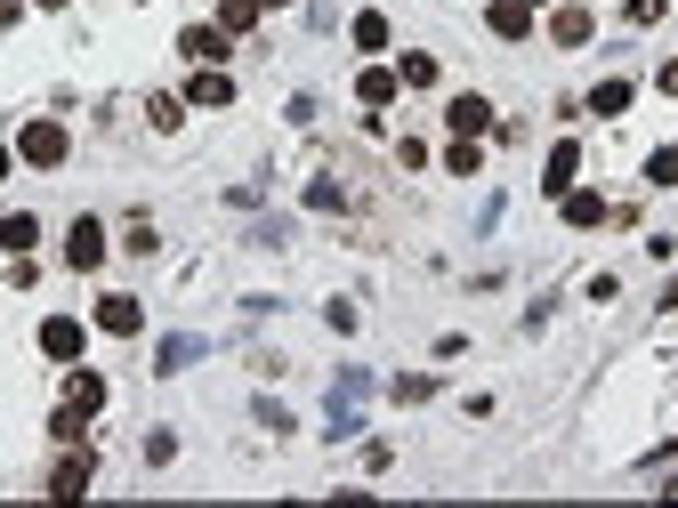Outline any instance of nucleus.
I'll use <instances>...</instances> for the list:
<instances>
[{
	"label": "nucleus",
	"mask_w": 678,
	"mask_h": 508,
	"mask_svg": "<svg viewBox=\"0 0 678 508\" xmlns=\"http://www.w3.org/2000/svg\"><path fill=\"white\" fill-rule=\"evenodd\" d=\"M97 412H106V379H97V372H73V379H66V403L49 412V436H57V444H73Z\"/></svg>",
	"instance_id": "f257e3e1"
},
{
	"label": "nucleus",
	"mask_w": 678,
	"mask_h": 508,
	"mask_svg": "<svg viewBox=\"0 0 678 508\" xmlns=\"http://www.w3.org/2000/svg\"><path fill=\"white\" fill-rule=\"evenodd\" d=\"M66 267H73V275H97V267H106V218H73Z\"/></svg>",
	"instance_id": "f03ea898"
},
{
	"label": "nucleus",
	"mask_w": 678,
	"mask_h": 508,
	"mask_svg": "<svg viewBox=\"0 0 678 508\" xmlns=\"http://www.w3.org/2000/svg\"><path fill=\"white\" fill-rule=\"evenodd\" d=\"M16 161L57 170V161H66V130H57V121H25V130H16Z\"/></svg>",
	"instance_id": "7ed1b4c3"
},
{
	"label": "nucleus",
	"mask_w": 678,
	"mask_h": 508,
	"mask_svg": "<svg viewBox=\"0 0 678 508\" xmlns=\"http://www.w3.org/2000/svg\"><path fill=\"white\" fill-rule=\"evenodd\" d=\"M90 476H97V452H66L49 469V500H81V493H90Z\"/></svg>",
	"instance_id": "20e7f679"
},
{
	"label": "nucleus",
	"mask_w": 678,
	"mask_h": 508,
	"mask_svg": "<svg viewBox=\"0 0 678 508\" xmlns=\"http://www.w3.org/2000/svg\"><path fill=\"white\" fill-rule=\"evenodd\" d=\"M138 323H146V307H138L130 291H106V299H97V331H106V339H130Z\"/></svg>",
	"instance_id": "39448f33"
},
{
	"label": "nucleus",
	"mask_w": 678,
	"mask_h": 508,
	"mask_svg": "<svg viewBox=\"0 0 678 508\" xmlns=\"http://www.w3.org/2000/svg\"><path fill=\"white\" fill-rule=\"evenodd\" d=\"M81 339H90V331H81L73 315H49V323H40V355H49V363H73Z\"/></svg>",
	"instance_id": "423d86ee"
},
{
	"label": "nucleus",
	"mask_w": 678,
	"mask_h": 508,
	"mask_svg": "<svg viewBox=\"0 0 678 508\" xmlns=\"http://www.w3.org/2000/svg\"><path fill=\"white\" fill-rule=\"evenodd\" d=\"M444 121H452V137H485L492 130V97H452Z\"/></svg>",
	"instance_id": "0eeeda50"
},
{
	"label": "nucleus",
	"mask_w": 678,
	"mask_h": 508,
	"mask_svg": "<svg viewBox=\"0 0 678 508\" xmlns=\"http://www.w3.org/2000/svg\"><path fill=\"white\" fill-rule=\"evenodd\" d=\"M573 170H582V146H573V137H558V146H549V161H542V186H549V194H566V186H573Z\"/></svg>",
	"instance_id": "6e6552de"
},
{
	"label": "nucleus",
	"mask_w": 678,
	"mask_h": 508,
	"mask_svg": "<svg viewBox=\"0 0 678 508\" xmlns=\"http://www.w3.org/2000/svg\"><path fill=\"white\" fill-rule=\"evenodd\" d=\"M33 242H40V218H33V210H9V218H0V251H9V258H25Z\"/></svg>",
	"instance_id": "1a4fd4ad"
},
{
	"label": "nucleus",
	"mask_w": 678,
	"mask_h": 508,
	"mask_svg": "<svg viewBox=\"0 0 678 508\" xmlns=\"http://www.w3.org/2000/svg\"><path fill=\"white\" fill-rule=\"evenodd\" d=\"M226 40H235L226 25H187V33H178V49H187V57H202V65H211V57H226Z\"/></svg>",
	"instance_id": "9d476101"
},
{
	"label": "nucleus",
	"mask_w": 678,
	"mask_h": 508,
	"mask_svg": "<svg viewBox=\"0 0 678 508\" xmlns=\"http://www.w3.org/2000/svg\"><path fill=\"white\" fill-rule=\"evenodd\" d=\"M187 106H235V81H226V73H194L187 81Z\"/></svg>",
	"instance_id": "9b49d317"
},
{
	"label": "nucleus",
	"mask_w": 678,
	"mask_h": 508,
	"mask_svg": "<svg viewBox=\"0 0 678 508\" xmlns=\"http://www.w3.org/2000/svg\"><path fill=\"white\" fill-rule=\"evenodd\" d=\"M558 202H566V218H573V227H606V218H614V210H606V194H573V186H566Z\"/></svg>",
	"instance_id": "f8f14e48"
},
{
	"label": "nucleus",
	"mask_w": 678,
	"mask_h": 508,
	"mask_svg": "<svg viewBox=\"0 0 678 508\" xmlns=\"http://www.w3.org/2000/svg\"><path fill=\"white\" fill-rule=\"evenodd\" d=\"M194 355H202V339H162V348H154V372L170 379V372H187Z\"/></svg>",
	"instance_id": "ddd939ff"
},
{
	"label": "nucleus",
	"mask_w": 678,
	"mask_h": 508,
	"mask_svg": "<svg viewBox=\"0 0 678 508\" xmlns=\"http://www.w3.org/2000/svg\"><path fill=\"white\" fill-rule=\"evenodd\" d=\"M549 33H558L566 49H582V40L598 33V25H590V9H558V16H549Z\"/></svg>",
	"instance_id": "4468645a"
},
{
	"label": "nucleus",
	"mask_w": 678,
	"mask_h": 508,
	"mask_svg": "<svg viewBox=\"0 0 678 508\" xmlns=\"http://www.w3.org/2000/svg\"><path fill=\"white\" fill-rule=\"evenodd\" d=\"M347 33H356V49H364V57H380V49H388V16H380V9H364Z\"/></svg>",
	"instance_id": "2eb2a0df"
},
{
	"label": "nucleus",
	"mask_w": 678,
	"mask_h": 508,
	"mask_svg": "<svg viewBox=\"0 0 678 508\" xmlns=\"http://www.w3.org/2000/svg\"><path fill=\"white\" fill-rule=\"evenodd\" d=\"M307 210H323V218H340V210H347V194H340V178H307Z\"/></svg>",
	"instance_id": "dca6fc26"
},
{
	"label": "nucleus",
	"mask_w": 678,
	"mask_h": 508,
	"mask_svg": "<svg viewBox=\"0 0 678 508\" xmlns=\"http://www.w3.org/2000/svg\"><path fill=\"white\" fill-rule=\"evenodd\" d=\"M477 161H485L477 137H452V146H444V170H452V178H477Z\"/></svg>",
	"instance_id": "f3484780"
},
{
	"label": "nucleus",
	"mask_w": 678,
	"mask_h": 508,
	"mask_svg": "<svg viewBox=\"0 0 678 508\" xmlns=\"http://www.w3.org/2000/svg\"><path fill=\"white\" fill-rule=\"evenodd\" d=\"M485 16H492V33H501V40H525L533 33V16L518 9V0H501V9H485Z\"/></svg>",
	"instance_id": "a211bd4d"
},
{
	"label": "nucleus",
	"mask_w": 678,
	"mask_h": 508,
	"mask_svg": "<svg viewBox=\"0 0 678 508\" xmlns=\"http://www.w3.org/2000/svg\"><path fill=\"white\" fill-rule=\"evenodd\" d=\"M356 97H364V106H372V113H380V106H388V97H396V73H380V65H372V73H356Z\"/></svg>",
	"instance_id": "6ab92c4d"
},
{
	"label": "nucleus",
	"mask_w": 678,
	"mask_h": 508,
	"mask_svg": "<svg viewBox=\"0 0 678 508\" xmlns=\"http://www.w3.org/2000/svg\"><path fill=\"white\" fill-rule=\"evenodd\" d=\"M590 113H630V81H598V89H590Z\"/></svg>",
	"instance_id": "aec40b11"
},
{
	"label": "nucleus",
	"mask_w": 678,
	"mask_h": 508,
	"mask_svg": "<svg viewBox=\"0 0 678 508\" xmlns=\"http://www.w3.org/2000/svg\"><path fill=\"white\" fill-rule=\"evenodd\" d=\"M396 81H413V89H437V57H428V49H413V57L396 65Z\"/></svg>",
	"instance_id": "412c9836"
},
{
	"label": "nucleus",
	"mask_w": 678,
	"mask_h": 508,
	"mask_svg": "<svg viewBox=\"0 0 678 508\" xmlns=\"http://www.w3.org/2000/svg\"><path fill=\"white\" fill-rule=\"evenodd\" d=\"M388 396H396V403H428V396H437V379H428V372H404V379H388Z\"/></svg>",
	"instance_id": "4be33fe9"
},
{
	"label": "nucleus",
	"mask_w": 678,
	"mask_h": 508,
	"mask_svg": "<svg viewBox=\"0 0 678 508\" xmlns=\"http://www.w3.org/2000/svg\"><path fill=\"white\" fill-rule=\"evenodd\" d=\"M218 25L226 33H251L259 25V0H218Z\"/></svg>",
	"instance_id": "5701e85b"
},
{
	"label": "nucleus",
	"mask_w": 678,
	"mask_h": 508,
	"mask_svg": "<svg viewBox=\"0 0 678 508\" xmlns=\"http://www.w3.org/2000/svg\"><path fill=\"white\" fill-rule=\"evenodd\" d=\"M146 121H154V130H178V121H187V97H154Z\"/></svg>",
	"instance_id": "b1692460"
},
{
	"label": "nucleus",
	"mask_w": 678,
	"mask_h": 508,
	"mask_svg": "<svg viewBox=\"0 0 678 508\" xmlns=\"http://www.w3.org/2000/svg\"><path fill=\"white\" fill-rule=\"evenodd\" d=\"M646 178H654V186H678V146H654V161H646Z\"/></svg>",
	"instance_id": "393cba45"
},
{
	"label": "nucleus",
	"mask_w": 678,
	"mask_h": 508,
	"mask_svg": "<svg viewBox=\"0 0 678 508\" xmlns=\"http://www.w3.org/2000/svg\"><path fill=\"white\" fill-rule=\"evenodd\" d=\"M146 460H154V469H170V460H178V436L154 428V436H146Z\"/></svg>",
	"instance_id": "a878e982"
},
{
	"label": "nucleus",
	"mask_w": 678,
	"mask_h": 508,
	"mask_svg": "<svg viewBox=\"0 0 678 508\" xmlns=\"http://www.w3.org/2000/svg\"><path fill=\"white\" fill-rule=\"evenodd\" d=\"M622 16H630V25H663V16H670V0H630Z\"/></svg>",
	"instance_id": "bb28decb"
},
{
	"label": "nucleus",
	"mask_w": 678,
	"mask_h": 508,
	"mask_svg": "<svg viewBox=\"0 0 678 508\" xmlns=\"http://www.w3.org/2000/svg\"><path fill=\"white\" fill-rule=\"evenodd\" d=\"M16 16H25V0H0V25H16Z\"/></svg>",
	"instance_id": "cd10ccee"
},
{
	"label": "nucleus",
	"mask_w": 678,
	"mask_h": 508,
	"mask_svg": "<svg viewBox=\"0 0 678 508\" xmlns=\"http://www.w3.org/2000/svg\"><path fill=\"white\" fill-rule=\"evenodd\" d=\"M663 97H678V57H670V65H663Z\"/></svg>",
	"instance_id": "c85d7f7f"
},
{
	"label": "nucleus",
	"mask_w": 678,
	"mask_h": 508,
	"mask_svg": "<svg viewBox=\"0 0 678 508\" xmlns=\"http://www.w3.org/2000/svg\"><path fill=\"white\" fill-rule=\"evenodd\" d=\"M9 161H16V154H9V146H0V178H9Z\"/></svg>",
	"instance_id": "c756f323"
},
{
	"label": "nucleus",
	"mask_w": 678,
	"mask_h": 508,
	"mask_svg": "<svg viewBox=\"0 0 678 508\" xmlns=\"http://www.w3.org/2000/svg\"><path fill=\"white\" fill-rule=\"evenodd\" d=\"M33 9H66V0H33Z\"/></svg>",
	"instance_id": "7c9ffc66"
},
{
	"label": "nucleus",
	"mask_w": 678,
	"mask_h": 508,
	"mask_svg": "<svg viewBox=\"0 0 678 508\" xmlns=\"http://www.w3.org/2000/svg\"><path fill=\"white\" fill-rule=\"evenodd\" d=\"M518 9H542V0H518Z\"/></svg>",
	"instance_id": "2f4dec72"
},
{
	"label": "nucleus",
	"mask_w": 678,
	"mask_h": 508,
	"mask_svg": "<svg viewBox=\"0 0 678 508\" xmlns=\"http://www.w3.org/2000/svg\"><path fill=\"white\" fill-rule=\"evenodd\" d=\"M259 9H283V0H259Z\"/></svg>",
	"instance_id": "473e14b6"
}]
</instances>
